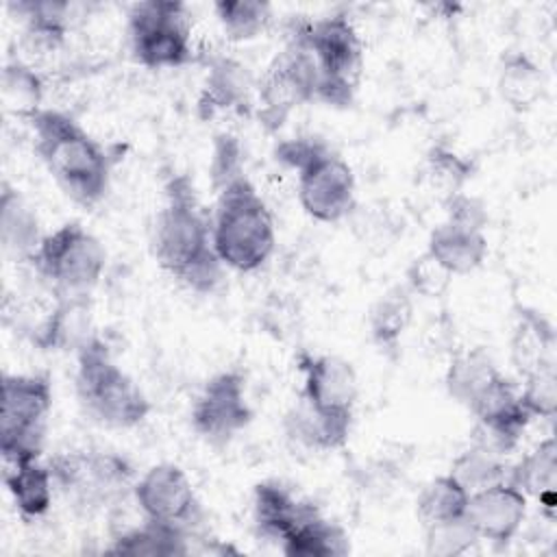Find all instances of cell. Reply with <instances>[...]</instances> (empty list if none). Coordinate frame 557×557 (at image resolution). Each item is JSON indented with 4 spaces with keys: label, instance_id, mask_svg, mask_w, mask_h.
<instances>
[{
    "label": "cell",
    "instance_id": "1",
    "mask_svg": "<svg viewBox=\"0 0 557 557\" xmlns=\"http://www.w3.org/2000/svg\"><path fill=\"white\" fill-rule=\"evenodd\" d=\"M150 248L157 265L183 287L211 294L222 281V261L211 239V220L202 213L194 181L172 174L163 187V205L154 215Z\"/></svg>",
    "mask_w": 557,
    "mask_h": 557
},
{
    "label": "cell",
    "instance_id": "2",
    "mask_svg": "<svg viewBox=\"0 0 557 557\" xmlns=\"http://www.w3.org/2000/svg\"><path fill=\"white\" fill-rule=\"evenodd\" d=\"M28 124L35 152L63 194L85 207L98 205L111 185L109 150L59 109L46 107Z\"/></svg>",
    "mask_w": 557,
    "mask_h": 557
},
{
    "label": "cell",
    "instance_id": "3",
    "mask_svg": "<svg viewBox=\"0 0 557 557\" xmlns=\"http://www.w3.org/2000/svg\"><path fill=\"white\" fill-rule=\"evenodd\" d=\"M218 200L211 218V239L224 268L255 272L276 248V224L268 202L242 172L215 181Z\"/></svg>",
    "mask_w": 557,
    "mask_h": 557
},
{
    "label": "cell",
    "instance_id": "4",
    "mask_svg": "<svg viewBox=\"0 0 557 557\" xmlns=\"http://www.w3.org/2000/svg\"><path fill=\"white\" fill-rule=\"evenodd\" d=\"M74 387L83 411L109 429H133L152 409L144 389L115 363L109 346L98 335L76 352Z\"/></svg>",
    "mask_w": 557,
    "mask_h": 557
},
{
    "label": "cell",
    "instance_id": "5",
    "mask_svg": "<svg viewBox=\"0 0 557 557\" xmlns=\"http://www.w3.org/2000/svg\"><path fill=\"white\" fill-rule=\"evenodd\" d=\"M52 296H91L107 268L102 242L78 222L46 233L28 261Z\"/></svg>",
    "mask_w": 557,
    "mask_h": 557
},
{
    "label": "cell",
    "instance_id": "6",
    "mask_svg": "<svg viewBox=\"0 0 557 557\" xmlns=\"http://www.w3.org/2000/svg\"><path fill=\"white\" fill-rule=\"evenodd\" d=\"M57 492L81 511L113 507L133 494L135 472L131 461L113 450L76 448L48 459Z\"/></svg>",
    "mask_w": 557,
    "mask_h": 557
},
{
    "label": "cell",
    "instance_id": "7",
    "mask_svg": "<svg viewBox=\"0 0 557 557\" xmlns=\"http://www.w3.org/2000/svg\"><path fill=\"white\" fill-rule=\"evenodd\" d=\"M300 30L320 74L315 102L335 109L350 107L363 70V46L355 24L346 13H331L300 22Z\"/></svg>",
    "mask_w": 557,
    "mask_h": 557
},
{
    "label": "cell",
    "instance_id": "8",
    "mask_svg": "<svg viewBox=\"0 0 557 557\" xmlns=\"http://www.w3.org/2000/svg\"><path fill=\"white\" fill-rule=\"evenodd\" d=\"M52 381L48 374H4L0 405L2 463L41 459L48 418L52 411Z\"/></svg>",
    "mask_w": 557,
    "mask_h": 557
},
{
    "label": "cell",
    "instance_id": "9",
    "mask_svg": "<svg viewBox=\"0 0 557 557\" xmlns=\"http://www.w3.org/2000/svg\"><path fill=\"white\" fill-rule=\"evenodd\" d=\"M133 59L148 70H174L191 63V20L183 2H135L126 22Z\"/></svg>",
    "mask_w": 557,
    "mask_h": 557
},
{
    "label": "cell",
    "instance_id": "10",
    "mask_svg": "<svg viewBox=\"0 0 557 557\" xmlns=\"http://www.w3.org/2000/svg\"><path fill=\"white\" fill-rule=\"evenodd\" d=\"M318 85V65L298 22L287 37L285 48L272 59L265 74L257 83L259 122L268 131L281 128L296 107L315 102Z\"/></svg>",
    "mask_w": 557,
    "mask_h": 557
},
{
    "label": "cell",
    "instance_id": "11",
    "mask_svg": "<svg viewBox=\"0 0 557 557\" xmlns=\"http://www.w3.org/2000/svg\"><path fill=\"white\" fill-rule=\"evenodd\" d=\"M252 418L246 376L239 370H222L207 379L189 409L194 433L218 448L248 429Z\"/></svg>",
    "mask_w": 557,
    "mask_h": 557
},
{
    "label": "cell",
    "instance_id": "12",
    "mask_svg": "<svg viewBox=\"0 0 557 557\" xmlns=\"http://www.w3.org/2000/svg\"><path fill=\"white\" fill-rule=\"evenodd\" d=\"M298 202L302 211L322 224L346 220L357 205V181L352 168L324 146L298 172Z\"/></svg>",
    "mask_w": 557,
    "mask_h": 557
},
{
    "label": "cell",
    "instance_id": "13",
    "mask_svg": "<svg viewBox=\"0 0 557 557\" xmlns=\"http://www.w3.org/2000/svg\"><path fill=\"white\" fill-rule=\"evenodd\" d=\"M133 500L146 520L196 531L202 522V505L187 472L172 461L150 466L133 485Z\"/></svg>",
    "mask_w": 557,
    "mask_h": 557
},
{
    "label": "cell",
    "instance_id": "14",
    "mask_svg": "<svg viewBox=\"0 0 557 557\" xmlns=\"http://www.w3.org/2000/svg\"><path fill=\"white\" fill-rule=\"evenodd\" d=\"M296 368L302 376L298 398L307 400L320 411L355 418L359 381L350 361L337 355H311L302 350Z\"/></svg>",
    "mask_w": 557,
    "mask_h": 557
},
{
    "label": "cell",
    "instance_id": "15",
    "mask_svg": "<svg viewBox=\"0 0 557 557\" xmlns=\"http://www.w3.org/2000/svg\"><path fill=\"white\" fill-rule=\"evenodd\" d=\"M527 509L529 498L509 481H498L470 494L466 518L479 540L505 546L520 533Z\"/></svg>",
    "mask_w": 557,
    "mask_h": 557
},
{
    "label": "cell",
    "instance_id": "16",
    "mask_svg": "<svg viewBox=\"0 0 557 557\" xmlns=\"http://www.w3.org/2000/svg\"><path fill=\"white\" fill-rule=\"evenodd\" d=\"M91 296H54L28 339L46 352H78L94 337Z\"/></svg>",
    "mask_w": 557,
    "mask_h": 557
},
{
    "label": "cell",
    "instance_id": "17",
    "mask_svg": "<svg viewBox=\"0 0 557 557\" xmlns=\"http://www.w3.org/2000/svg\"><path fill=\"white\" fill-rule=\"evenodd\" d=\"M85 9L76 2L59 0H17L9 2V11L22 20V48L35 57L57 54L67 39V33Z\"/></svg>",
    "mask_w": 557,
    "mask_h": 557
},
{
    "label": "cell",
    "instance_id": "18",
    "mask_svg": "<svg viewBox=\"0 0 557 557\" xmlns=\"http://www.w3.org/2000/svg\"><path fill=\"white\" fill-rule=\"evenodd\" d=\"M315 509L318 505L298 498L287 485L278 481H261L252 490L255 531L259 537L276 542L278 546Z\"/></svg>",
    "mask_w": 557,
    "mask_h": 557
},
{
    "label": "cell",
    "instance_id": "19",
    "mask_svg": "<svg viewBox=\"0 0 557 557\" xmlns=\"http://www.w3.org/2000/svg\"><path fill=\"white\" fill-rule=\"evenodd\" d=\"M257 83L250 70L231 57H215L209 63L205 85L198 98V111L202 117H211L220 111L250 113Z\"/></svg>",
    "mask_w": 557,
    "mask_h": 557
},
{
    "label": "cell",
    "instance_id": "20",
    "mask_svg": "<svg viewBox=\"0 0 557 557\" xmlns=\"http://www.w3.org/2000/svg\"><path fill=\"white\" fill-rule=\"evenodd\" d=\"M426 252L435 257L453 276H463L483 265L490 244L483 228L444 220L429 233Z\"/></svg>",
    "mask_w": 557,
    "mask_h": 557
},
{
    "label": "cell",
    "instance_id": "21",
    "mask_svg": "<svg viewBox=\"0 0 557 557\" xmlns=\"http://www.w3.org/2000/svg\"><path fill=\"white\" fill-rule=\"evenodd\" d=\"M283 429L285 435L298 446L326 453L346 446L352 431V418L320 411L307 400L298 398V403L287 409L283 418Z\"/></svg>",
    "mask_w": 557,
    "mask_h": 557
},
{
    "label": "cell",
    "instance_id": "22",
    "mask_svg": "<svg viewBox=\"0 0 557 557\" xmlns=\"http://www.w3.org/2000/svg\"><path fill=\"white\" fill-rule=\"evenodd\" d=\"M39 218L33 205L13 187L2 181L0 189V244L7 257L20 263H28L41 242Z\"/></svg>",
    "mask_w": 557,
    "mask_h": 557
},
{
    "label": "cell",
    "instance_id": "23",
    "mask_svg": "<svg viewBox=\"0 0 557 557\" xmlns=\"http://www.w3.org/2000/svg\"><path fill=\"white\" fill-rule=\"evenodd\" d=\"M555 329L535 309L518 305L516 322L509 339L511 363L520 376H527L540 368L555 366Z\"/></svg>",
    "mask_w": 557,
    "mask_h": 557
},
{
    "label": "cell",
    "instance_id": "24",
    "mask_svg": "<svg viewBox=\"0 0 557 557\" xmlns=\"http://www.w3.org/2000/svg\"><path fill=\"white\" fill-rule=\"evenodd\" d=\"M507 481L527 498H535L542 513L555 520V487H557V442L553 435L542 440L533 450L509 463Z\"/></svg>",
    "mask_w": 557,
    "mask_h": 557
},
{
    "label": "cell",
    "instance_id": "25",
    "mask_svg": "<svg viewBox=\"0 0 557 557\" xmlns=\"http://www.w3.org/2000/svg\"><path fill=\"white\" fill-rule=\"evenodd\" d=\"M492 352L485 346H472L457 350L446 368L444 387L446 394L461 407L470 409L474 400L500 376Z\"/></svg>",
    "mask_w": 557,
    "mask_h": 557
},
{
    "label": "cell",
    "instance_id": "26",
    "mask_svg": "<svg viewBox=\"0 0 557 557\" xmlns=\"http://www.w3.org/2000/svg\"><path fill=\"white\" fill-rule=\"evenodd\" d=\"M2 481L13 498L15 509L26 520H35L48 513L57 490L48 461L30 459L20 463H2Z\"/></svg>",
    "mask_w": 557,
    "mask_h": 557
},
{
    "label": "cell",
    "instance_id": "27",
    "mask_svg": "<svg viewBox=\"0 0 557 557\" xmlns=\"http://www.w3.org/2000/svg\"><path fill=\"white\" fill-rule=\"evenodd\" d=\"M191 531L181 527L154 522L141 518L137 527H128L113 535L111 546L107 553L111 555H133V557H174V555H189L191 546Z\"/></svg>",
    "mask_w": 557,
    "mask_h": 557
},
{
    "label": "cell",
    "instance_id": "28",
    "mask_svg": "<svg viewBox=\"0 0 557 557\" xmlns=\"http://www.w3.org/2000/svg\"><path fill=\"white\" fill-rule=\"evenodd\" d=\"M498 94L503 102L522 113L533 109L546 89V76L540 63L524 50H509L498 65Z\"/></svg>",
    "mask_w": 557,
    "mask_h": 557
},
{
    "label": "cell",
    "instance_id": "29",
    "mask_svg": "<svg viewBox=\"0 0 557 557\" xmlns=\"http://www.w3.org/2000/svg\"><path fill=\"white\" fill-rule=\"evenodd\" d=\"M411 322H413V294L405 285L389 287L368 309L370 339L381 352L398 350Z\"/></svg>",
    "mask_w": 557,
    "mask_h": 557
},
{
    "label": "cell",
    "instance_id": "30",
    "mask_svg": "<svg viewBox=\"0 0 557 557\" xmlns=\"http://www.w3.org/2000/svg\"><path fill=\"white\" fill-rule=\"evenodd\" d=\"M278 548L287 557H344L350 553V537L337 522L315 509Z\"/></svg>",
    "mask_w": 557,
    "mask_h": 557
},
{
    "label": "cell",
    "instance_id": "31",
    "mask_svg": "<svg viewBox=\"0 0 557 557\" xmlns=\"http://www.w3.org/2000/svg\"><path fill=\"white\" fill-rule=\"evenodd\" d=\"M0 91H2V109L9 115L30 120L44 107V81L35 65L13 59L7 61L0 76Z\"/></svg>",
    "mask_w": 557,
    "mask_h": 557
},
{
    "label": "cell",
    "instance_id": "32",
    "mask_svg": "<svg viewBox=\"0 0 557 557\" xmlns=\"http://www.w3.org/2000/svg\"><path fill=\"white\" fill-rule=\"evenodd\" d=\"M472 163L448 144H433L424 154L422 178L431 194L440 202L463 191V185L472 178Z\"/></svg>",
    "mask_w": 557,
    "mask_h": 557
},
{
    "label": "cell",
    "instance_id": "33",
    "mask_svg": "<svg viewBox=\"0 0 557 557\" xmlns=\"http://www.w3.org/2000/svg\"><path fill=\"white\" fill-rule=\"evenodd\" d=\"M507 472H509L507 457L474 440L453 459L448 470V474L457 483H461L468 490V494L483 490L487 485H494L498 481H507Z\"/></svg>",
    "mask_w": 557,
    "mask_h": 557
},
{
    "label": "cell",
    "instance_id": "34",
    "mask_svg": "<svg viewBox=\"0 0 557 557\" xmlns=\"http://www.w3.org/2000/svg\"><path fill=\"white\" fill-rule=\"evenodd\" d=\"M468 490L457 483L448 472L431 479L416 498V513L424 527L457 520L466 516Z\"/></svg>",
    "mask_w": 557,
    "mask_h": 557
},
{
    "label": "cell",
    "instance_id": "35",
    "mask_svg": "<svg viewBox=\"0 0 557 557\" xmlns=\"http://www.w3.org/2000/svg\"><path fill=\"white\" fill-rule=\"evenodd\" d=\"M213 11L231 41H250L259 37L272 20V7L261 0H218Z\"/></svg>",
    "mask_w": 557,
    "mask_h": 557
},
{
    "label": "cell",
    "instance_id": "36",
    "mask_svg": "<svg viewBox=\"0 0 557 557\" xmlns=\"http://www.w3.org/2000/svg\"><path fill=\"white\" fill-rule=\"evenodd\" d=\"M479 535L474 533L468 518H457L440 524L424 527V550L435 557H457L468 553L474 544H479Z\"/></svg>",
    "mask_w": 557,
    "mask_h": 557
},
{
    "label": "cell",
    "instance_id": "37",
    "mask_svg": "<svg viewBox=\"0 0 557 557\" xmlns=\"http://www.w3.org/2000/svg\"><path fill=\"white\" fill-rule=\"evenodd\" d=\"M520 403L529 411L533 420H553L557 413V370L555 366L540 368L527 376H522V385L518 387Z\"/></svg>",
    "mask_w": 557,
    "mask_h": 557
},
{
    "label": "cell",
    "instance_id": "38",
    "mask_svg": "<svg viewBox=\"0 0 557 557\" xmlns=\"http://www.w3.org/2000/svg\"><path fill=\"white\" fill-rule=\"evenodd\" d=\"M453 278L455 276L426 250L420 257L411 259V263L405 270V287L413 296L429 300L442 298L450 289Z\"/></svg>",
    "mask_w": 557,
    "mask_h": 557
},
{
    "label": "cell",
    "instance_id": "39",
    "mask_svg": "<svg viewBox=\"0 0 557 557\" xmlns=\"http://www.w3.org/2000/svg\"><path fill=\"white\" fill-rule=\"evenodd\" d=\"M442 207H444V220H450L457 224H466V226L485 231V226L490 222L485 205L476 196H468L466 191L450 196L448 200L442 202Z\"/></svg>",
    "mask_w": 557,
    "mask_h": 557
}]
</instances>
